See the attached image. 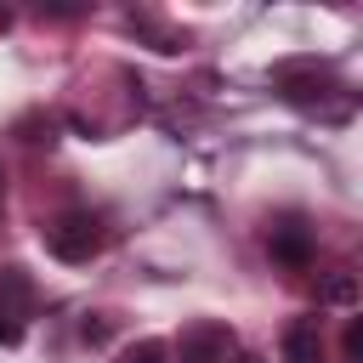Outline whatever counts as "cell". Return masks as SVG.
Returning <instances> with one entry per match:
<instances>
[{
  "instance_id": "cell-1",
  "label": "cell",
  "mask_w": 363,
  "mask_h": 363,
  "mask_svg": "<svg viewBox=\"0 0 363 363\" xmlns=\"http://www.w3.org/2000/svg\"><path fill=\"white\" fill-rule=\"evenodd\" d=\"M102 244H108V233H102V221H96L91 210H62V216L45 221V250H51L57 261H68V267L96 261Z\"/></svg>"
},
{
  "instance_id": "cell-2",
  "label": "cell",
  "mask_w": 363,
  "mask_h": 363,
  "mask_svg": "<svg viewBox=\"0 0 363 363\" xmlns=\"http://www.w3.org/2000/svg\"><path fill=\"white\" fill-rule=\"evenodd\" d=\"M28 318H34V278L28 267L6 261L0 267V346H23Z\"/></svg>"
},
{
  "instance_id": "cell-3",
  "label": "cell",
  "mask_w": 363,
  "mask_h": 363,
  "mask_svg": "<svg viewBox=\"0 0 363 363\" xmlns=\"http://www.w3.org/2000/svg\"><path fill=\"white\" fill-rule=\"evenodd\" d=\"M170 357L176 363H227L233 357V329L221 318H193V323H182Z\"/></svg>"
},
{
  "instance_id": "cell-4",
  "label": "cell",
  "mask_w": 363,
  "mask_h": 363,
  "mask_svg": "<svg viewBox=\"0 0 363 363\" xmlns=\"http://www.w3.org/2000/svg\"><path fill=\"white\" fill-rule=\"evenodd\" d=\"M267 250H272V261H278L284 272H306V267L318 261V233H312L301 216H284V221H272Z\"/></svg>"
},
{
  "instance_id": "cell-5",
  "label": "cell",
  "mask_w": 363,
  "mask_h": 363,
  "mask_svg": "<svg viewBox=\"0 0 363 363\" xmlns=\"http://www.w3.org/2000/svg\"><path fill=\"white\" fill-rule=\"evenodd\" d=\"M278 346H284V363H323V329H318V318H295Z\"/></svg>"
},
{
  "instance_id": "cell-6",
  "label": "cell",
  "mask_w": 363,
  "mask_h": 363,
  "mask_svg": "<svg viewBox=\"0 0 363 363\" xmlns=\"http://www.w3.org/2000/svg\"><path fill=\"white\" fill-rule=\"evenodd\" d=\"M119 363H170V346L164 340H130L119 352Z\"/></svg>"
},
{
  "instance_id": "cell-7",
  "label": "cell",
  "mask_w": 363,
  "mask_h": 363,
  "mask_svg": "<svg viewBox=\"0 0 363 363\" xmlns=\"http://www.w3.org/2000/svg\"><path fill=\"white\" fill-rule=\"evenodd\" d=\"M17 130H28V136H23L28 147H40V142L51 147V142H57V119H51V113H45V119H40V113H28V119H23Z\"/></svg>"
},
{
  "instance_id": "cell-8",
  "label": "cell",
  "mask_w": 363,
  "mask_h": 363,
  "mask_svg": "<svg viewBox=\"0 0 363 363\" xmlns=\"http://www.w3.org/2000/svg\"><path fill=\"white\" fill-rule=\"evenodd\" d=\"M352 295H357V284H352V272H335V278L323 284V301H329V306H352Z\"/></svg>"
},
{
  "instance_id": "cell-9",
  "label": "cell",
  "mask_w": 363,
  "mask_h": 363,
  "mask_svg": "<svg viewBox=\"0 0 363 363\" xmlns=\"http://www.w3.org/2000/svg\"><path fill=\"white\" fill-rule=\"evenodd\" d=\"M340 352H346V363H363V323H357V318H346V335H340Z\"/></svg>"
},
{
  "instance_id": "cell-10",
  "label": "cell",
  "mask_w": 363,
  "mask_h": 363,
  "mask_svg": "<svg viewBox=\"0 0 363 363\" xmlns=\"http://www.w3.org/2000/svg\"><path fill=\"white\" fill-rule=\"evenodd\" d=\"M79 335H85V340H91V346H102V340H108V318H102V312H96V323H91V318H85V329H79Z\"/></svg>"
},
{
  "instance_id": "cell-11",
  "label": "cell",
  "mask_w": 363,
  "mask_h": 363,
  "mask_svg": "<svg viewBox=\"0 0 363 363\" xmlns=\"http://www.w3.org/2000/svg\"><path fill=\"white\" fill-rule=\"evenodd\" d=\"M233 363H267V357H261V352H238Z\"/></svg>"
},
{
  "instance_id": "cell-12",
  "label": "cell",
  "mask_w": 363,
  "mask_h": 363,
  "mask_svg": "<svg viewBox=\"0 0 363 363\" xmlns=\"http://www.w3.org/2000/svg\"><path fill=\"white\" fill-rule=\"evenodd\" d=\"M0 216H6V170H0Z\"/></svg>"
}]
</instances>
